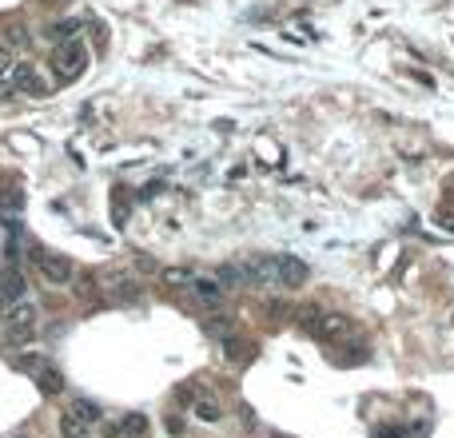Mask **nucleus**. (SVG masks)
<instances>
[{
	"label": "nucleus",
	"instance_id": "obj_3",
	"mask_svg": "<svg viewBox=\"0 0 454 438\" xmlns=\"http://www.w3.org/2000/svg\"><path fill=\"white\" fill-rule=\"evenodd\" d=\"M307 263L303 259H295V255H279L275 259V279L283 283V287H303L307 283Z\"/></svg>",
	"mask_w": 454,
	"mask_h": 438
},
{
	"label": "nucleus",
	"instance_id": "obj_11",
	"mask_svg": "<svg viewBox=\"0 0 454 438\" xmlns=\"http://www.w3.org/2000/svg\"><path fill=\"white\" fill-rule=\"evenodd\" d=\"M244 271H247V283H271L275 279V259H263L260 255V259L247 263Z\"/></svg>",
	"mask_w": 454,
	"mask_h": 438
},
{
	"label": "nucleus",
	"instance_id": "obj_6",
	"mask_svg": "<svg viewBox=\"0 0 454 438\" xmlns=\"http://www.w3.org/2000/svg\"><path fill=\"white\" fill-rule=\"evenodd\" d=\"M24 291H28V287H24V275L12 271V267H4V271H0V295H4L8 303H20Z\"/></svg>",
	"mask_w": 454,
	"mask_h": 438
},
{
	"label": "nucleus",
	"instance_id": "obj_24",
	"mask_svg": "<svg viewBox=\"0 0 454 438\" xmlns=\"http://www.w3.org/2000/svg\"><path fill=\"white\" fill-rule=\"evenodd\" d=\"M80 438H88V435H80Z\"/></svg>",
	"mask_w": 454,
	"mask_h": 438
},
{
	"label": "nucleus",
	"instance_id": "obj_8",
	"mask_svg": "<svg viewBox=\"0 0 454 438\" xmlns=\"http://www.w3.org/2000/svg\"><path fill=\"white\" fill-rule=\"evenodd\" d=\"M12 68H17V56L8 44H0V100L12 96Z\"/></svg>",
	"mask_w": 454,
	"mask_h": 438
},
{
	"label": "nucleus",
	"instance_id": "obj_16",
	"mask_svg": "<svg viewBox=\"0 0 454 438\" xmlns=\"http://www.w3.org/2000/svg\"><path fill=\"white\" fill-rule=\"evenodd\" d=\"M120 430H124V435H131V438H140V435H147V419H144V414H124Z\"/></svg>",
	"mask_w": 454,
	"mask_h": 438
},
{
	"label": "nucleus",
	"instance_id": "obj_5",
	"mask_svg": "<svg viewBox=\"0 0 454 438\" xmlns=\"http://www.w3.org/2000/svg\"><path fill=\"white\" fill-rule=\"evenodd\" d=\"M108 295H112L116 303H136V299H140V287H136L131 275H112L108 279Z\"/></svg>",
	"mask_w": 454,
	"mask_h": 438
},
{
	"label": "nucleus",
	"instance_id": "obj_9",
	"mask_svg": "<svg viewBox=\"0 0 454 438\" xmlns=\"http://www.w3.org/2000/svg\"><path fill=\"white\" fill-rule=\"evenodd\" d=\"M311 331H315L319 339H343V335L351 331V323H347L343 315H323V319H319V327H311Z\"/></svg>",
	"mask_w": 454,
	"mask_h": 438
},
{
	"label": "nucleus",
	"instance_id": "obj_1",
	"mask_svg": "<svg viewBox=\"0 0 454 438\" xmlns=\"http://www.w3.org/2000/svg\"><path fill=\"white\" fill-rule=\"evenodd\" d=\"M52 68H56V76L60 80H80L84 72H88V52L80 48V40H64V44H56V60H52Z\"/></svg>",
	"mask_w": 454,
	"mask_h": 438
},
{
	"label": "nucleus",
	"instance_id": "obj_12",
	"mask_svg": "<svg viewBox=\"0 0 454 438\" xmlns=\"http://www.w3.org/2000/svg\"><path fill=\"white\" fill-rule=\"evenodd\" d=\"M72 414H76V419H84L88 426H92V422L100 419V406L92 403V399H76V403H72Z\"/></svg>",
	"mask_w": 454,
	"mask_h": 438
},
{
	"label": "nucleus",
	"instance_id": "obj_17",
	"mask_svg": "<svg viewBox=\"0 0 454 438\" xmlns=\"http://www.w3.org/2000/svg\"><path fill=\"white\" fill-rule=\"evenodd\" d=\"M17 367H20V371H28V374H40V371H44V363H40V355H36V351H24V355H17Z\"/></svg>",
	"mask_w": 454,
	"mask_h": 438
},
{
	"label": "nucleus",
	"instance_id": "obj_13",
	"mask_svg": "<svg viewBox=\"0 0 454 438\" xmlns=\"http://www.w3.org/2000/svg\"><path fill=\"white\" fill-rule=\"evenodd\" d=\"M60 430H64V438H80L84 430H88V422L76 419V414L68 410V414H60Z\"/></svg>",
	"mask_w": 454,
	"mask_h": 438
},
{
	"label": "nucleus",
	"instance_id": "obj_15",
	"mask_svg": "<svg viewBox=\"0 0 454 438\" xmlns=\"http://www.w3.org/2000/svg\"><path fill=\"white\" fill-rule=\"evenodd\" d=\"M195 419H199V422H219V419H224V414H219V403L199 399V403H195Z\"/></svg>",
	"mask_w": 454,
	"mask_h": 438
},
{
	"label": "nucleus",
	"instance_id": "obj_7",
	"mask_svg": "<svg viewBox=\"0 0 454 438\" xmlns=\"http://www.w3.org/2000/svg\"><path fill=\"white\" fill-rule=\"evenodd\" d=\"M33 319H36V311L28 307V303H17V307L4 315V323L12 327V335H28V331H33Z\"/></svg>",
	"mask_w": 454,
	"mask_h": 438
},
{
	"label": "nucleus",
	"instance_id": "obj_21",
	"mask_svg": "<svg viewBox=\"0 0 454 438\" xmlns=\"http://www.w3.org/2000/svg\"><path fill=\"white\" fill-rule=\"evenodd\" d=\"M208 331H211V335H227V319H211Z\"/></svg>",
	"mask_w": 454,
	"mask_h": 438
},
{
	"label": "nucleus",
	"instance_id": "obj_22",
	"mask_svg": "<svg viewBox=\"0 0 454 438\" xmlns=\"http://www.w3.org/2000/svg\"><path fill=\"white\" fill-rule=\"evenodd\" d=\"M438 223L446 231H454V211H438Z\"/></svg>",
	"mask_w": 454,
	"mask_h": 438
},
{
	"label": "nucleus",
	"instance_id": "obj_23",
	"mask_svg": "<svg viewBox=\"0 0 454 438\" xmlns=\"http://www.w3.org/2000/svg\"><path fill=\"white\" fill-rule=\"evenodd\" d=\"M446 192H451V195H454V176H446Z\"/></svg>",
	"mask_w": 454,
	"mask_h": 438
},
{
	"label": "nucleus",
	"instance_id": "obj_2",
	"mask_svg": "<svg viewBox=\"0 0 454 438\" xmlns=\"http://www.w3.org/2000/svg\"><path fill=\"white\" fill-rule=\"evenodd\" d=\"M48 84L40 80V68L28 64V60H20L17 68H12V92H24V96H40Z\"/></svg>",
	"mask_w": 454,
	"mask_h": 438
},
{
	"label": "nucleus",
	"instance_id": "obj_19",
	"mask_svg": "<svg viewBox=\"0 0 454 438\" xmlns=\"http://www.w3.org/2000/svg\"><path fill=\"white\" fill-rule=\"evenodd\" d=\"M163 279L172 283V287H192V271H179V267H172V271H163Z\"/></svg>",
	"mask_w": 454,
	"mask_h": 438
},
{
	"label": "nucleus",
	"instance_id": "obj_10",
	"mask_svg": "<svg viewBox=\"0 0 454 438\" xmlns=\"http://www.w3.org/2000/svg\"><path fill=\"white\" fill-rule=\"evenodd\" d=\"M188 291H192L195 299H203V303H219V295H224V287H219V279H203V275H195Z\"/></svg>",
	"mask_w": 454,
	"mask_h": 438
},
{
	"label": "nucleus",
	"instance_id": "obj_4",
	"mask_svg": "<svg viewBox=\"0 0 454 438\" xmlns=\"http://www.w3.org/2000/svg\"><path fill=\"white\" fill-rule=\"evenodd\" d=\"M40 275L48 283H68L72 279V259L68 255H40Z\"/></svg>",
	"mask_w": 454,
	"mask_h": 438
},
{
	"label": "nucleus",
	"instance_id": "obj_20",
	"mask_svg": "<svg viewBox=\"0 0 454 438\" xmlns=\"http://www.w3.org/2000/svg\"><path fill=\"white\" fill-rule=\"evenodd\" d=\"M371 438H403V430H394V426H374Z\"/></svg>",
	"mask_w": 454,
	"mask_h": 438
},
{
	"label": "nucleus",
	"instance_id": "obj_14",
	"mask_svg": "<svg viewBox=\"0 0 454 438\" xmlns=\"http://www.w3.org/2000/svg\"><path fill=\"white\" fill-rule=\"evenodd\" d=\"M36 383H40L44 394H60V390H64V378H60L56 371H40V374H36Z\"/></svg>",
	"mask_w": 454,
	"mask_h": 438
},
{
	"label": "nucleus",
	"instance_id": "obj_18",
	"mask_svg": "<svg viewBox=\"0 0 454 438\" xmlns=\"http://www.w3.org/2000/svg\"><path fill=\"white\" fill-rule=\"evenodd\" d=\"M68 33H80V20H64V24H56V28L48 33V40H52V44H64Z\"/></svg>",
	"mask_w": 454,
	"mask_h": 438
}]
</instances>
